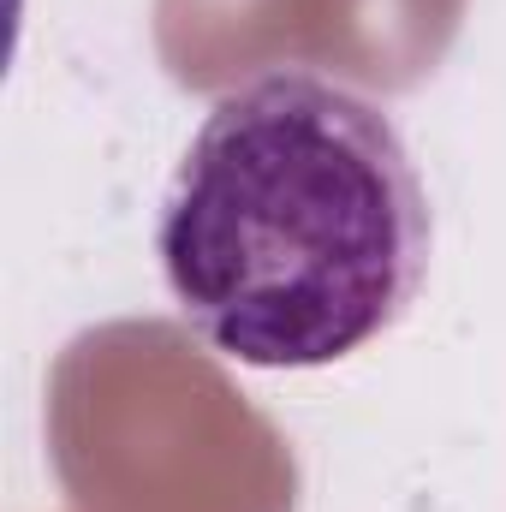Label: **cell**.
Masks as SVG:
<instances>
[{"label": "cell", "instance_id": "cell-1", "mask_svg": "<svg viewBox=\"0 0 506 512\" xmlns=\"http://www.w3.org/2000/svg\"><path fill=\"white\" fill-rule=\"evenodd\" d=\"M155 251L185 322L221 358L322 370L417 298L429 197L376 102L310 72H268L197 126Z\"/></svg>", "mask_w": 506, "mask_h": 512}]
</instances>
